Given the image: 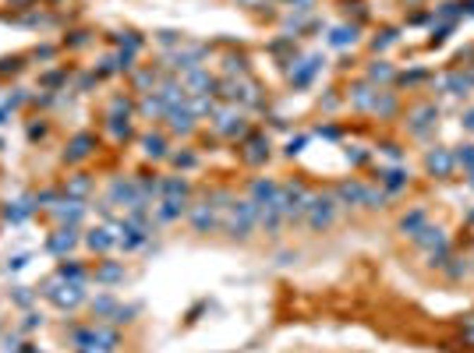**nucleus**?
<instances>
[{"label":"nucleus","instance_id":"obj_1","mask_svg":"<svg viewBox=\"0 0 474 353\" xmlns=\"http://www.w3.org/2000/svg\"><path fill=\"white\" fill-rule=\"evenodd\" d=\"M226 233L237 237V240H245L255 226H259V205L248 198V202H230L226 205Z\"/></svg>","mask_w":474,"mask_h":353},{"label":"nucleus","instance_id":"obj_2","mask_svg":"<svg viewBox=\"0 0 474 353\" xmlns=\"http://www.w3.org/2000/svg\"><path fill=\"white\" fill-rule=\"evenodd\" d=\"M336 209H340L336 194H312V198H308V209H305V219H308V226L319 233V230H329V226H333Z\"/></svg>","mask_w":474,"mask_h":353},{"label":"nucleus","instance_id":"obj_3","mask_svg":"<svg viewBox=\"0 0 474 353\" xmlns=\"http://www.w3.org/2000/svg\"><path fill=\"white\" fill-rule=\"evenodd\" d=\"M308 187L305 184H280V209H284V219L287 223H298L308 209Z\"/></svg>","mask_w":474,"mask_h":353},{"label":"nucleus","instance_id":"obj_4","mask_svg":"<svg viewBox=\"0 0 474 353\" xmlns=\"http://www.w3.org/2000/svg\"><path fill=\"white\" fill-rule=\"evenodd\" d=\"M110 205H121L128 212H138V209H149L138 194V180H114L110 184Z\"/></svg>","mask_w":474,"mask_h":353},{"label":"nucleus","instance_id":"obj_5","mask_svg":"<svg viewBox=\"0 0 474 353\" xmlns=\"http://www.w3.org/2000/svg\"><path fill=\"white\" fill-rule=\"evenodd\" d=\"M435 120H439V110H435L432 103H425V106H418V110L411 113V120H407V131H411L414 138H425V135L435 128Z\"/></svg>","mask_w":474,"mask_h":353},{"label":"nucleus","instance_id":"obj_6","mask_svg":"<svg viewBox=\"0 0 474 353\" xmlns=\"http://www.w3.org/2000/svg\"><path fill=\"white\" fill-rule=\"evenodd\" d=\"M47 297H50L57 307H75L85 293H82V286H78V283H64V279H61V286H57V283H50V286H47Z\"/></svg>","mask_w":474,"mask_h":353},{"label":"nucleus","instance_id":"obj_7","mask_svg":"<svg viewBox=\"0 0 474 353\" xmlns=\"http://www.w3.org/2000/svg\"><path fill=\"white\" fill-rule=\"evenodd\" d=\"M425 170L435 173V177H453V170H456L453 152H449V149H432V152L425 156Z\"/></svg>","mask_w":474,"mask_h":353},{"label":"nucleus","instance_id":"obj_8","mask_svg":"<svg viewBox=\"0 0 474 353\" xmlns=\"http://www.w3.org/2000/svg\"><path fill=\"white\" fill-rule=\"evenodd\" d=\"M166 124H170L174 135H191L195 131V113L188 110V103L184 106H170L166 110Z\"/></svg>","mask_w":474,"mask_h":353},{"label":"nucleus","instance_id":"obj_9","mask_svg":"<svg viewBox=\"0 0 474 353\" xmlns=\"http://www.w3.org/2000/svg\"><path fill=\"white\" fill-rule=\"evenodd\" d=\"M216 131L226 135V138L245 135V117L237 113V110H219V113H216Z\"/></svg>","mask_w":474,"mask_h":353},{"label":"nucleus","instance_id":"obj_10","mask_svg":"<svg viewBox=\"0 0 474 353\" xmlns=\"http://www.w3.org/2000/svg\"><path fill=\"white\" fill-rule=\"evenodd\" d=\"M252 202H255V205H273V202H280V184L269 180V177H259V180L252 184Z\"/></svg>","mask_w":474,"mask_h":353},{"label":"nucleus","instance_id":"obj_11","mask_svg":"<svg viewBox=\"0 0 474 353\" xmlns=\"http://www.w3.org/2000/svg\"><path fill=\"white\" fill-rule=\"evenodd\" d=\"M212 85H216V82H212V75H209V71H202V68L188 71V78H184L188 96H209V89H212Z\"/></svg>","mask_w":474,"mask_h":353},{"label":"nucleus","instance_id":"obj_12","mask_svg":"<svg viewBox=\"0 0 474 353\" xmlns=\"http://www.w3.org/2000/svg\"><path fill=\"white\" fill-rule=\"evenodd\" d=\"M191 226H195L198 233H209V230L216 226V205H212V202L195 205V209H191Z\"/></svg>","mask_w":474,"mask_h":353},{"label":"nucleus","instance_id":"obj_13","mask_svg":"<svg viewBox=\"0 0 474 353\" xmlns=\"http://www.w3.org/2000/svg\"><path fill=\"white\" fill-rule=\"evenodd\" d=\"M259 226H262L266 233H276V230L284 226V209H280V202L259 205Z\"/></svg>","mask_w":474,"mask_h":353},{"label":"nucleus","instance_id":"obj_14","mask_svg":"<svg viewBox=\"0 0 474 353\" xmlns=\"http://www.w3.org/2000/svg\"><path fill=\"white\" fill-rule=\"evenodd\" d=\"M184 205H188V198H163V202L156 205V219H159V223H174V219L184 216Z\"/></svg>","mask_w":474,"mask_h":353},{"label":"nucleus","instance_id":"obj_15","mask_svg":"<svg viewBox=\"0 0 474 353\" xmlns=\"http://www.w3.org/2000/svg\"><path fill=\"white\" fill-rule=\"evenodd\" d=\"M418 247H425V251H432V247H439V244H446V233L439 230V226H432V223H425L414 237H411Z\"/></svg>","mask_w":474,"mask_h":353},{"label":"nucleus","instance_id":"obj_16","mask_svg":"<svg viewBox=\"0 0 474 353\" xmlns=\"http://www.w3.org/2000/svg\"><path fill=\"white\" fill-rule=\"evenodd\" d=\"M336 202H340V205H361V202H365V184L344 180V184L336 187Z\"/></svg>","mask_w":474,"mask_h":353},{"label":"nucleus","instance_id":"obj_17","mask_svg":"<svg viewBox=\"0 0 474 353\" xmlns=\"http://www.w3.org/2000/svg\"><path fill=\"white\" fill-rule=\"evenodd\" d=\"M54 216L61 219V223H68V226H75L82 216H85V205L82 202H75V198H68V202H61L57 209H54Z\"/></svg>","mask_w":474,"mask_h":353},{"label":"nucleus","instance_id":"obj_18","mask_svg":"<svg viewBox=\"0 0 474 353\" xmlns=\"http://www.w3.org/2000/svg\"><path fill=\"white\" fill-rule=\"evenodd\" d=\"M375 92H379V89H372L368 82L354 85V89H351V106H354V110H372V103H375Z\"/></svg>","mask_w":474,"mask_h":353},{"label":"nucleus","instance_id":"obj_19","mask_svg":"<svg viewBox=\"0 0 474 353\" xmlns=\"http://www.w3.org/2000/svg\"><path fill=\"white\" fill-rule=\"evenodd\" d=\"M92 149H96V138H92V135H78V138L68 145V159H71V163H82L85 156H92Z\"/></svg>","mask_w":474,"mask_h":353},{"label":"nucleus","instance_id":"obj_20","mask_svg":"<svg viewBox=\"0 0 474 353\" xmlns=\"http://www.w3.org/2000/svg\"><path fill=\"white\" fill-rule=\"evenodd\" d=\"M85 244H89L92 251H110V247L117 244V233H110L107 226H96V230H89Z\"/></svg>","mask_w":474,"mask_h":353},{"label":"nucleus","instance_id":"obj_21","mask_svg":"<svg viewBox=\"0 0 474 353\" xmlns=\"http://www.w3.org/2000/svg\"><path fill=\"white\" fill-rule=\"evenodd\" d=\"M75 244H78V237H75V226H64V230H57V233L50 237V244H47V247H50L54 254H64V251H71Z\"/></svg>","mask_w":474,"mask_h":353},{"label":"nucleus","instance_id":"obj_22","mask_svg":"<svg viewBox=\"0 0 474 353\" xmlns=\"http://www.w3.org/2000/svg\"><path fill=\"white\" fill-rule=\"evenodd\" d=\"M245 159H248V163H266V159H269V138H262V135L248 138V149H245Z\"/></svg>","mask_w":474,"mask_h":353},{"label":"nucleus","instance_id":"obj_23","mask_svg":"<svg viewBox=\"0 0 474 353\" xmlns=\"http://www.w3.org/2000/svg\"><path fill=\"white\" fill-rule=\"evenodd\" d=\"M442 89H446L449 96H467V92H470V78L460 75V71H453V75L442 78Z\"/></svg>","mask_w":474,"mask_h":353},{"label":"nucleus","instance_id":"obj_24","mask_svg":"<svg viewBox=\"0 0 474 353\" xmlns=\"http://www.w3.org/2000/svg\"><path fill=\"white\" fill-rule=\"evenodd\" d=\"M396 106H400V103H396V96H393V92H375L372 113H375V117H393V113H396Z\"/></svg>","mask_w":474,"mask_h":353},{"label":"nucleus","instance_id":"obj_25","mask_svg":"<svg viewBox=\"0 0 474 353\" xmlns=\"http://www.w3.org/2000/svg\"><path fill=\"white\" fill-rule=\"evenodd\" d=\"M319 64H322L319 57H308V61H301V68H298V71H291V82H294V85H308V82H312V75L319 71Z\"/></svg>","mask_w":474,"mask_h":353},{"label":"nucleus","instance_id":"obj_26","mask_svg":"<svg viewBox=\"0 0 474 353\" xmlns=\"http://www.w3.org/2000/svg\"><path fill=\"white\" fill-rule=\"evenodd\" d=\"M138 145H142V152H145L149 159H163V156H166V142H163L159 135H142Z\"/></svg>","mask_w":474,"mask_h":353},{"label":"nucleus","instance_id":"obj_27","mask_svg":"<svg viewBox=\"0 0 474 353\" xmlns=\"http://www.w3.org/2000/svg\"><path fill=\"white\" fill-rule=\"evenodd\" d=\"M159 194L163 198H188V180L184 177H166L159 184Z\"/></svg>","mask_w":474,"mask_h":353},{"label":"nucleus","instance_id":"obj_28","mask_svg":"<svg viewBox=\"0 0 474 353\" xmlns=\"http://www.w3.org/2000/svg\"><path fill=\"white\" fill-rule=\"evenodd\" d=\"M425 223H428V216H425V209H414V212H407V216L400 219V230H403L407 237H414V233H418V230H421Z\"/></svg>","mask_w":474,"mask_h":353},{"label":"nucleus","instance_id":"obj_29","mask_svg":"<svg viewBox=\"0 0 474 353\" xmlns=\"http://www.w3.org/2000/svg\"><path fill=\"white\" fill-rule=\"evenodd\" d=\"M379 184L386 187V191H400V187H407V173L403 170H386V173H379Z\"/></svg>","mask_w":474,"mask_h":353},{"label":"nucleus","instance_id":"obj_30","mask_svg":"<svg viewBox=\"0 0 474 353\" xmlns=\"http://www.w3.org/2000/svg\"><path fill=\"white\" fill-rule=\"evenodd\" d=\"M333 47H354L358 43V29L354 25H340V29H333V39H329Z\"/></svg>","mask_w":474,"mask_h":353},{"label":"nucleus","instance_id":"obj_31","mask_svg":"<svg viewBox=\"0 0 474 353\" xmlns=\"http://www.w3.org/2000/svg\"><path fill=\"white\" fill-rule=\"evenodd\" d=\"M57 279H64V283H78V286H85V268L82 265H61L57 268Z\"/></svg>","mask_w":474,"mask_h":353},{"label":"nucleus","instance_id":"obj_32","mask_svg":"<svg viewBox=\"0 0 474 353\" xmlns=\"http://www.w3.org/2000/svg\"><path fill=\"white\" fill-rule=\"evenodd\" d=\"M32 209H36L32 202H18V205H8V209H4V219H8V223H22V219H25Z\"/></svg>","mask_w":474,"mask_h":353},{"label":"nucleus","instance_id":"obj_33","mask_svg":"<svg viewBox=\"0 0 474 353\" xmlns=\"http://www.w3.org/2000/svg\"><path fill=\"white\" fill-rule=\"evenodd\" d=\"M96 279H99V283H121V279H124V265H114V261H110V265H103V268L96 272Z\"/></svg>","mask_w":474,"mask_h":353},{"label":"nucleus","instance_id":"obj_34","mask_svg":"<svg viewBox=\"0 0 474 353\" xmlns=\"http://www.w3.org/2000/svg\"><path fill=\"white\" fill-rule=\"evenodd\" d=\"M453 163L463 166V170L470 173V170H474V145H460V149L453 152Z\"/></svg>","mask_w":474,"mask_h":353},{"label":"nucleus","instance_id":"obj_35","mask_svg":"<svg viewBox=\"0 0 474 353\" xmlns=\"http://www.w3.org/2000/svg\"><path fill=\"white\" fill-rule=\"evenodd\" d=\"M142 113H145V117H159V113H166V103H163L159 96H145V99H142Z\"/></svg>","mask_w":474,"mask_h":353},{"label":"nucleus","instance_id":"obj_36","mask_svg":"<svg viewBox=\"0 0 474 353\" xmlns=\"http://www.w3.org/2000/svg\"><path fill=\"white\" fill-rule=\"evenodd\" d=\"M428 261H432L435 268H446V265H449V240L439 244V247H432V251H428Z\"/></svg>","mask_w":474,"mask_h":353},{"label":"nucleus","instance_id":"obj_37","mask_svg":"<svg viewBox=\"0 0 474 353\" xmlns=\"http://www.w3.org/2000/svg\"><path fill=\"white\" fill-rule=\"evenodd\" d=\"M114 307H117L114 297H96V300H92V314H96V318H110Z\"/></svg>","mask_w":474,"mask_h":353},{"label":"nucleus","instance_id":"obj_38","mask_svg":"<svg viewBox=\"0 0 474 353\" xmlns=\"http://www.w3.org/2000/svg\"><path fill=\"white\" fill-rule=\"evenodd\" d=\"M368 82H393V68L382 64V61L372 64V68H368Z\"/></svg>","mask_w":474,"mask_h":353},{"label":"nucleus","instance_id":"obj_39","mask_svg":"<svg viewBox=\"0 0 474 353\" xmlns=\"http://www.w3.org/2000/svg\"><path fill=\"white\" fill-rule=\"evenodd\" d=\"M110 135L114 138H128V131H131V124H128V117H110Z\"/></svg>","mask_w":474,"mask_h":353},{"label":"nucleus","instance_id":"obj_40","mask_svg":"<svg viewBox=\"0 0 474 353\" xmlns=\"http://www.w3.org/2000/svg\"><path fill=\"white\" fill-rule=\"evenodd\" d=\"M188 110H191L195 117H198V113H212V99H209V96H195V99L188 103Z\"/></svg>","mask_w":474,"mask_h":353},{"label":"nucleus","instance_id":"obj_41","mask_svg":"<svg viewBox=\"0 0 474 353\" xmlns=\"http://www.w3.org/2000/svg\"><path fill=\"white\" fill-rule=\"evenodd\" d=\"M382 202H386V191L365 187V202H361V205H368V209H382Z\"/></svg>","mask_w":474,"mask_h":353},{"label":"nucleus","instance_id":"obj_42","mask_svg":"<svg viewBox=\"0 0 474 353\" xmlns=\"http://www.w3.org/2000/svg\"><path fill=\"white\" fill-rule=\"evenodd\" d=\"M89 187H92V184H89V177H78V180H75V184H71V187H68V194H71V198H75V202H78V198H82V194H85V191H89Z\"/></svg>","mask_w":474,"mask_h":353},{"label":"nucleus","instance_id":"obj_43","mask_svg":"<svg viewBox=\"0 0 474 353\" xmlns=\"http://www.w3.org/2000/svg\"><path fill=\"white\" fill-rule=\"evenodd\" d=\"M226 71H230V75H233V71L245 75V61H241V57H226Z\"/></svg>","mask_w":474,"mask_h":353},{"label":"nucleus","instance_id":"obj_44","mask_svg":"<svg viewBox=\"0 0 474 353\" xmlns=\"http://www.w3.org/2000/svg\"><path fill=\"white\" fill-rule=\"evenodd\" d=\"M174 163H177L181 170H188V166H195V156H191V152H177V156H174Z\"/></svg>","mask_w":474,"mask_h":353},{"label":"nucleus","instance_id":"obj_45","mask_svg":"<svg viewBox=\"0 0 474 353\" xmlns=\"http://www.w3.org/2000/svg\"><path fill=\"white\" fill-rule=\"evenodd\" d=\"M393 43H396V32H382V39H375V50H386Z\"/></svg>","mask_w":474,"mask_h":353},{"label":"nucleus","instance_id":"obj_46","mask_svg":"<svg viewBox=\"0 0 474 353\" xmlns=\"http://www.w3.org/2000/svg\"><path fill=\"white\" fill-rule=\"evenodd\" d=\"M8 71H22V61H0V75H8Z\"/></svg>","mask_w":474,"mask_h":353},{"label":"nucleus","instance_id":"obj_47","mask_svg":"<svg viewBox=\"0 0 474 353\" xmlns=\"http://www.w3.org/2000/svg\"><path fill=\"white\" fill-rule=\"evenodd\" d=\"M152 82H156L152 71H142V75H138V89H145V85H152Z\"/></svg>","mask_w":474,"mask_h":353},{"label":"nucleus","instance_id":"obj_48","mask_svg":"<svg viewBox=\"0 0 474 353\" xmlns=\"http://www.w3.org/2000/svg\"><path fill=\"white\" fill-rule=\"evenodd\" d=\"M456 8H460V4H442V11H439V18H453V15H456Z\"/></svg>","mask_w":474,"mask_h":353},{"label":"nucleus","instance_id":"obj_49","mask_svg":"<svg viewBox=\"0 0 474 353\" xmlns=\"http://www.w3.org/2000/svg\"><path fill=\"white\" fill-rule=\"evenodd\" d=\"M425 78V71H414V75H403V85H418Z\"/></svg>","mask_w":474,"mask_h":353},{"label":"nucleus","instance_id":"obj_50","mask_svg":"<svg viewBox=\"0 0 474 353\" xmlns=\"http://www.w3.org/2000/svg\"><path fill=\"white\" fill-rule=\"evenodd\" d=\"M347 159H351V163H365V159H368V156H365V152H361V149H354V152H351V149H347Z\"/></svg>","mask_w":474,"mask_h":353},{"label":"nucleus","instance_id":"obj_51","mask_svg":"<svg viewBox=\"0 0 474 353\" xmlns=\"http://www.w3.org/2000/svg\"><path fill=\"white\" fill-rule=\"evenodd\" d=\"M463 339L474 346V314H470V321H467V328H463Z\"/></svg>","mask_w":474,"mask_h":353},{"label":"nucleus","instance_id":"obj_52","mask_svg":"<svg viewBox=\"0 0 474 353\" xmlns=\"http://www.w3.org/2000/svg\"><path fill=\"white\" fill-rule=\"evenodd\" d=\"M301 145H305V138H298V142H291V145H287V156H298V152H301Z\"/></svg>","mask_w":474,"mask_h":353},{"label":"nucleus","instance_id":"obj_53","mask_svg":"<svg viewBox=\"0 0 474 353\" xmlns=\"http://www.w3.org/2000/svg\"><path fill=\"white\" fill-rule=\"evenodd\" d=\"M463 128H467V131H474V110H467V113H463Z\"/></svg>","mask_w":474,"mask_h":353},{"label":"nucleus","instance_id":"obj_54","mask_svg":"<svg viewBox=\"0 0 474 353\" xmlns=\"http://www.w3.org/2000/svg\"><path fill=\"white\" fill-rule=\"evenodd\" d=\"M467 184H470V191H474V170H470V173H467Z\"/></svg>","mask_w":474,"mask_h":353},{"label":"nucleus","instance_id":"obj_55","mask_svg":"<svg viewBox=\"0 0 474 353\" xmlns=\"http://www.w3.org/2000/svg\"><path fill=\"white\" fill-rule=\"evenodd\" d=\"M463 8H467V11H470V15H474V0H467V4H463Z\"/></svg>","mask_w":474,"mask_h":353},{"label":"nucleus","instance_id":"obj_56","mask_svg":"<svg viewBox=\"0 0 474 353\" xmlns=\"http://www.w3.org/2000/svg\"><path fill=\"white\" fill-rule=\"evenodd\" d=\"M470 223H474V212H470Z\"/></svg>","mask_w":474,"mask_h":353},{"label":"nucleus","instance_id":"obj_57","mask_svg":"<svg viewBox=\"0 0 474 353\" xmlns=\"http://www.w3.org/2000/svg\"><path fill=\"white\" fill-rule=\"evenodd\" d=\"M25 353H36V349H25Z\"/></svg>","mask_w":474,"mask_h":353}]
</instances>
